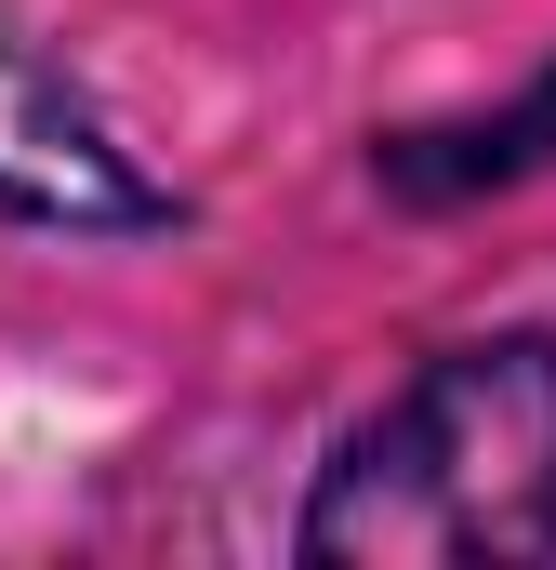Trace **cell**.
I'll return each mask as SVG.
<instances>
[{"label":"cell","mask_w":556,"mask_h":570,"mask_svg":"<svg viewBox=\"0 0 556 570\" xmlns=\"http://www.w3.org/2000/svg\"><path fill=\"white\" fill-rule=\"evenodd\" d=\"M318 570H530L556 558V332H477L424 358L331 451L305 504Z\"/></svg>","instance_id":"cell-1"},{"label":"cell","mask_w":556,"mask_h":570,"mask_svg":"<svg viewBox=\"0 0 556 570\" xmlns=\"http://www.w3.org/2000/svg\"><path fill=\"white\" fill-rule=\"evenodd\" d=\"M0 213L67 226V239H93V226H159V213H172L133 173V146L93 120V94L27 40L13 0H0Z\"/></svg>","instance_id":"cell-2"},{"label":"cell","mask_w":556,"mask_h":570,"mask_svg":"<svg viewBox=\"0 0 556 570\" xmlns=\"http://www.w3.org/2000/svg\"><path fill=\"white\" fill-rule=\"evenodd\" d=\"M530 159H556V80L530 94V107H517V120H490V134H464V146H437V134H424V146H398L385 173L437 199V186H477V173H530Z\"/></svg>","instance_id":"cell-3"}]
</instances>
